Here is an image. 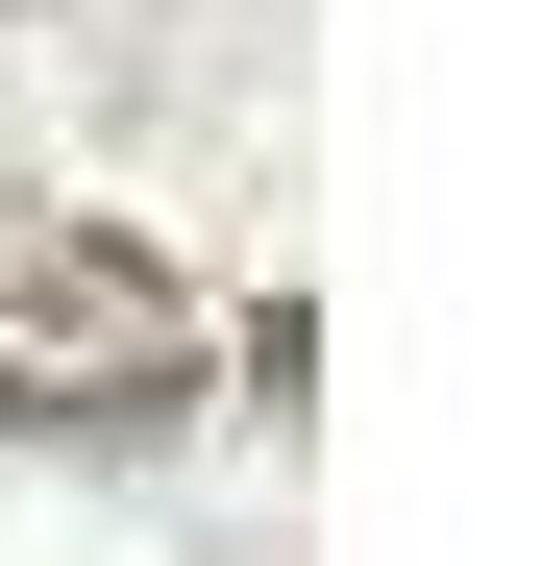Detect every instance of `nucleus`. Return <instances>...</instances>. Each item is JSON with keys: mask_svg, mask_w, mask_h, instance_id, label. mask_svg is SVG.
Returning a JSON list of instances; mask_svg holds the SVG:
<instances>
[{"mask_svg": "<svg viewBox=\"0 0 542 566\" xmlns=\"http://www.w3.org/2000/svg\"><path fill=\"white\" fill-rule=\"evenodd\" d=\"M0 419L25 443H173L198 419V296L74 198H0Z\"/></svg>", "mask_w": 542, "mask_h": 566, "instance_id": "nucleus-1", "label": "nucleus"}]
</instances>
